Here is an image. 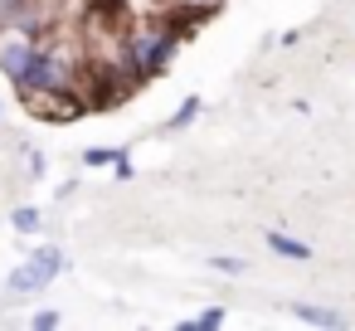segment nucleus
<instances>
[{"instance_id": "obj_9", "label": "nucleus", "mask_w": 355, "mask_h": 331, "mask_svg": "<svg viewBox=\"0 0 355 331\" xmlns=\"http://www.w3.org/2000/svg\"><path fill=\"white\" fill-rule=\"evenodd\" d=\"M214 326H224V307H205L200 316L185 321V331H214Z\"/></svg>"}, {"instance_id": "obj_4", "label": "nucleus", "mask_w": 355, "mask_h": 331, "mask_svg": "<svg viewBox=\"0 0 355 331\" xmlns=\"http://www.w3.org/2000/svg\"><path fill=\"white\" fill-rule=\"evenodd\" d=\"M35 40H25V35H15V40H0V74H6L10 83H20L25 78V69H30V59H35Z\"/></svg>"}, {"instance_id": "obj_3", "label": "nucleus", "mask_w": 355, "mask_h": 331, "mask_svg": "<svg viewBox=\"0 0 355 331\" xmlns=\"http://www.w3.org/2000/svg\"><path fill=\"white\" fill-rule=\"evenodd\" d=\"M64 248H54V244H40L25 263H15L10 268V278H6V287L15 292V297H30V292H44L59 273H64Z\"/></svg>"}, {"instance_id": "obj_7", "label": "nucleus", "mask_w": 355, "mask_h": 331, "mask_svg": "<svg viewBox=\"0 0 355 331\" xmlns=\"http://www.w3.org/2000/svg\"><path fill=\"white\" fill-rule=\"evenodd\" d=\"M10 229L15 234H40L44 229V210L40 205H15L10 210Z\"/></svg>"}, {"instance_id": "obj_10", "label": "nucleus", "mask_w": 355, "mask_h": 331, "mask_svg": "<svg viewBox=\"0 0 355 331\" xmlns=\"http://www.w3.org/2000/svg\"><path fill=\"white\" fill-rule=\"evenodd\" d=\"M117 156H122L117 146H88V151H83V166H93V171H98V166H117Z\"/></svg>"}, {"instance_id": "obj_1", "label": "nucleus", "mask_w": 355, "mask_h": 331, "mask_svg": "<svg viewBox=\"0 0 355 331\" xmlns=\"http://www.w3.org/2000/svg\"><path fill=\"white\" fill-rule=\"evenodd\" d=\"M190 30L171 15V20H146V25H132L127 30V40H122V54H127V69L137 74V78H161L166 69H171V59H175V49H180V40H185Z\"/></svg>"}, {"instance_id": "obj_6", "label": "nucleus", "mask_w": 355, "mask_h": 331, "mask_svg": "<svg viewBox=\"0 0 355 331\" xmlns=\"http://www.w3.org/2000/svg\"><path fill=\"white\" fill-rule=\"evenodd\" d=\"M268 248H272L277 258H292V263H306V258H311V244H302V239H292V234H282V229L268 234Z\"/></svg>"}, {"instance_id": "obj_12", "label": "nucleus", "mask_w": 355, "mask_h": 331, "mask_svg": "<svg viewBox=\"0 0 355 331\" xmlns=\"http://www.w3.org/2000/svg\"><path fill=\"white\" fill-rule=\"evenodd\" d=\"M166 6H171V10H200V15H214L224 0H166Z\"/></svg>"}, {"instance_id": "obj_13", "label": "nucleus", "mask_w": 355, "mask_h": 331, "mask_svg": "<svg viewBox=\"0 0 355 331\" xmlns=\"http://www.w3.org/2000/svg\"><path fill=\"white\" fill-rule=\"evenodd\" d=\"M59 321H64V316H59L54 307H40V312L30 316V326H40V331H49V326H59Z\"/></svg>"}, {"instance_id": "obj_11", "label": "nucleus", "mask_w": 355, "mask_h": 331, "mask_svg": "<svg viewBox=\"0 0 355 331\" xmlns=\"http://www.w3.org/2000/svg\"><path fill=\"white\" fill-rule=\"evenodd\" d=\"M209 268H214V273H224V278H243V273H248V263H243V258H229V253H214V258H209Z\"/></svg>"}, {"instance_id": "obj_14", "label": "nucleus", "mask_w": 355, "mask_h": 331, "mask_svg": "<svg viewBox=\"0 0 355 331\" xmlns=\"http://www.w3.org/2000/svg\"><path fill=\"white\" fill-rule=\"evenodd\" d=\"M112 171H117V180H132V156H127V151H122V156H117V166H112Z\"/></svg>"}, {"instance_id": "obj_2", "label": "nucleus", "mask_w": 355, "mask_h": 331, "mask_svg": "<svg viewBox=\"0 0 355 331\" xmlns=\"http://www.w3.org/2000/svg\"><path fill=\"white\" fill-rule=\"evenodd\" d=\"M83 69H88V59H69L64 49L40 44L15 88H20L25 103H49V98H64V93H83Z\"/></svg>"}, {"instance_id": "obj_5", "label": "nucleus", "mask_w": 355, "mask_h": 331, "mask_svg": "<svg viewBox=\"0 0 355 331\" xmlns=\"http://www.w3.org/2000/svg\"><path fill=\"white\" fill-rule=\"evenodd\" d=\"M292 316H297V321H306V326H326V331L350 326V316H345V312H336V307H316V302H292Z\"/></svg>"}, {"instance_id": "obj_8", "label": "nucleus", "mask_w": 355, "mask_h": 331, "mask_svg": "<svg viewBox=\"0 0 355 331\" xmlns=\"http://www.w3.org/2000/svg\"><path fill=\"white\" fill-rule=\"evenodd\" d=\"M200 112H205V98H195V93H190V98H185V103H180L175 112H171V122H166V132H185V127H190V122H195Z\"/></svg>"}]
</instances>
